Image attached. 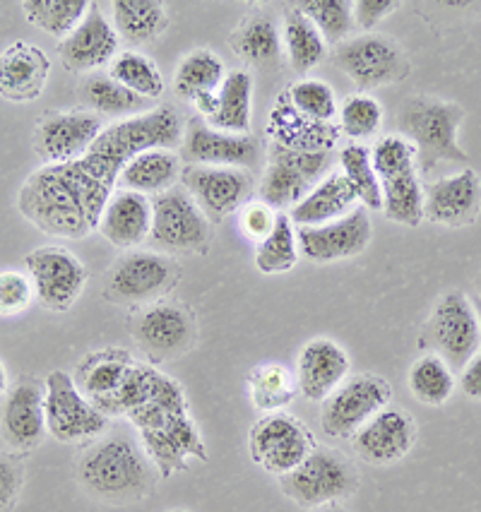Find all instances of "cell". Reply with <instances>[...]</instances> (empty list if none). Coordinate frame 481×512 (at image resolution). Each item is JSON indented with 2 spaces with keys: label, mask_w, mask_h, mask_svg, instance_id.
I'll use <instances>...</instances> for the list:
<instances>
[{
  "label": "cell",
  "mask_w": 481,
  "mask_h": 512,
  "mask_svg": "<svg viewBox=\"0 0 481 512\" xmlns=\"http://www.w3.org/2000/svg\"><path fill=\"white\" fill-rule=\"evenodd\" d=\"M181 138L183 121L174 106L118 118L106 125L85 157L32 171L17 190V210L41 234L63 241L85 238L99 229L106 202L130 159L154 147L174 150Z\"/></svg>",
  "instance_id": "6da1fadb"
},
{
  "label": "cell",
  "mask_w": 481,
  "mask_h": 512,
  "mask_svg": "<svg viewBox=\"0 0 481 512\" xmlns=\"http://www.w3.org/2000/svg\"><path fill=\"white\" fill-rule=\"evenodd\" d=\"M154 472L142 445L123 433L97 438L77 462V481L87 496L109 505L138 503L150 496Z\"/></svg>",
  "instance_id": "7a4b0ae2"
},
{
  "label": "cell",
  "mask_w": 481,
  "mask_h": 512,
  "mask_svg": "<svg viewBox=\"0 0 481 512\" xmlns=\"http://www.w3.org/2000/svg\"><path fill=\"white\" fill-rule=\"evenodd\" d=\"M465 121V109L455 101L436 97H409L397 111V128L417 152L419 176H431L441 164H469L457 133Z\"/></svg>",
  "instance_id": "3957f363"
},
{
  "label": "cell",
  "mask_w": 481,
  "mask_h": 512,
  "mask_svg": "<svg viewBox=\"0 0 481 512\" xmlns=\"http://www.w3.org/2000/svg\"><path fill=\"white\" fill-rule=\"evenodd\" d=\"M371 162L383 193L385 219L400 226L424 222V186L417 169V152L400 133L383 135L371 147Z\"/></svg>",
  "instance_id": "277c9868"
},
{
  "label": "cell",
  "mask_w": 481,
  "mask_h": 512,
  "mask_svg": "<svg viewBox=\"0 0 481 512\" xmlns=\"http://www.w3.org/2000/svg\"><path fill=\"white\" fill-rule=\"evenodd\" d=\"M419 349L436 354L460 373L465 363L481 349V327L472 299L462 291H445L426 318Z\"/></svg>",
  "instance_id": "5b68a950"
},
{
  "label": "cell",
  "mask_w": 481,
  "mask_h": 512,
  "mask_svg": "<svg viewBox=\"0 0 481 512\" xmlns=\"http://www.w3.org/2000/svg\"><path fill=\"white\" fill-rule=\"evenodd\" d=\"M279 488L301 508L318 510L354 496L359 474L342 452L318 445L294 472L279 479Z\"/></svg>",
  "instance_id": "8992f818"
},
{
  "label": "cell",
  "mask_w": 481,
  "mask_h": 512,
  "mask_svg": "<svg viewBox=\"0 0 481 512\" xmlns=\"http://www.w3.org/2000/svg\"><path fill=\"white\" fill-rule=\"evenodd\" d=\"M178 282V267L159 250H128L106 277L104 296L123 306H150L162 301Z\"/></svg>",
  "instance_id": "52a82bcc"
},
{
  "label": "cell",
  "mask_w": 481,
  "mask_h": 512,
  "mask_svg": "<svg viewBox=\"0 0 481 512\" xmlns=\"http://www.w3.org/2000/svg\"><path fill=\"white\" fill-rule=\"evenodd\" d=\"M332 152H299L270 145L267 169L260 181V200L275 212L296 205L330 174Z\"/></svg>",
  "instance_id": "ba28073f"
},
{
  "label": "cell",
  "mask_w": 481,
  "mask_h": 512,
  "mask_svg": "<svg viewBox=\"0 0 481 512\" xmlns=\"http://www.w3.org/2000/svg\"><path fill=\"white\" fill-rule=\"evenodd\" d=\"M46 431L58 443H85L102 438L111 419L99 412L77 388L73 375L53 371L44 380Z\"/></svg>",
  "instance_id": "9c48e42d"
},
{
  "label": "cell",
  "mask_w": 481,
  "mask_h": 512,
  "mask_svg": "<svg viewBox=\"0 0 481 512\" xmlns=\"http://www.w3.org/2000/svg\"><path fill=\"white\" fill-rule=\"evenodd\" d=\"M316 448L311 428L287 412L265 414L248 433L251 460L277 479L294 472Z\"/></svg>",
  "instance_id": "30bf717a"
},
{
  "label": "cell",
  "mask_w": 481,
  "mask_h": 512,
  "mask_svg": "<svg viewBox=\"0 0 481 512\" xmlns=\"http://www.w3.org/2000/svg\"><path fill=\"white\" fill-rule=\"evenodd\" d=\"M393 397L390 383L376 373L347 378L325 402H320V428L325 436L352 440L366 421L385 409Z\"/></svg>",
  "instance_id": "8fae6325"
},
{
  "label": "cell",
  "mask_w": 481,
  "mask_h": 512,
  "mask_svg": "<svg viewBox=\"0 0 481 512\" xmlns=\"http://www.w3.org/2000/svg\"><path fill=\"white\" fill-rule=\"evenodd\" d=\"M150 241L164 255L203 253L210 243V219L186 190L171 188L152 198Z\"/></svg>",
  "instance_id": "7c38bea8"
},
{
  "label": "cell",
  "mask_w": 481,
  "mask_h": 512,
  "mask_svg": "<svg viewBox=\"0 0 481 512\" xmlns=\"http://www.w3.org/2000/svg\"><path fill=\"white\" fill-rule=\"evenodd\" d=\"M25 270L34 284L37 303L51 313L70 311L89 282L82 260L63 246L32 250L25 258Z\"/></svg>",
  "instance_id": "4fadbf2b"
},
{
  "label": "cell",
  "mask_w": 481,
  "mask_h": 512,
  "mask_svg": "<svg viewBox=\"0 0 481 512\" xmlns=\"http://www.w3.org/2000/svg\"><path fill=\"white\" fill-rule=\"evenodd\" d=\"M332 61L356 87L393 85L407 75V56L400 44L383 34H359L335 46Z\"/></svg>",
  "instance_id": "5bb4252c"
},
{
  "label": "cell",
  "mask_w": 481,
  "mask_h": 512,
  "mask_svg": "<svg viewBox=\"0 0 481 512\" xmlns=\"http://www.w3.org/2000/svg\"><path fill=\"white\" fill-rule=\"evenodd\" d=\"M373 238V222L366 207H354L352 212L335 222L318 226H299L296 241H299L301 258L316 265L340 263L361 255Z\"/></svg>",
  "instance_id": "9a60e30c"
},
{
  "label": "cell",
  "mask_w": 481,
  "mask_h": 512,
  "mask_svg": "<svg viewBox=\"0 0 481 512\" xmlns=\"http://www.w3.org/2000/svg\"><path fill=\"white\" fill-rule=\"evenodd\" d=\"M104 130V118L87 109L53 111L34 130V152L44 164H68L85 157Z\"/></svg>",
  "instance_id": "2e32d148"
},
{
  "label": "cell",
  "mask_w": 481,
  "mask_h": 512,
  "mask_svg": "<svg viewBox=\"0 0 481 512\" xmlns=\"http://www.w3.org/2000/svg\"><path fill=\"white\" fill-rule=\"evenodd\" d=\"M46 431V407H44V383L32 375H22L10 385L8 395L0 407V438L10 450L22 452L37 450Z\"/></svg>",
  "instance_id": "e0dca14e"
},
{
  "label": "cell",
  "mask_w": 481,
  "mask_h": 512,
  "mask_svg": "<svg viewBox=\"0 0 481 512\" xmlns=\"http://www.w3.org/2000/svg\"><path fill=\"white\" fill-rule=\"evenodd\" d=\"M181 181L210 222L241 210L253 190L251 171L234 166H186Z\"/></svg>",
  "instance_id": "ac0fdd59"
},
{
  "label": "cell",
  "mask_w": 481,
  "mask_h": 512,
  "mask_svg": "<svg viewBox=\"0 0 481 512\" xmlns=\"http://www.w3.org/2000/svg\"><path fill=\"white\" fill-rule=\"evenodd\" d=\"M417 438V421L402 407L388 404L356 431L352 445L361 462L388 467V464L405 460L417 445Z\"/></svg>",
  "instance_id": "d6986e66"
},
{
  "label": "cell",
  "mask_w": 481,
  "mask_h": 512,
  "mask_svg": "<svg viewBox=\"0 0 481 512\" xmlns=\"http://www.w3.org/2000/svg\"><path fill=\"white\" fill-rule=\"evenodd\" d=\"M133 335L154 361H171L186 354L195 342V323L183 306L171 301H157L145 306L135 318Z\"/></svg>",
  "instance_id": "ffe728a7"
},
{
  "label": "cell",
  "mask_w": 481,
  "mask_h": 512,
  "mask_svg": "<svg viewBox=\"0 0 481 512\" xmlns=\"http://www.w3.org/2000/svg\"><path fill=\"white\" fill-rule=\"evenodd\" d=\"M181 162L188 166H234L248 169L258 159V142L253 135L224 133L203 118H190L183 128Z\"/></svg>",
  "instance_id": "44dd1931"
},
{
  "label": "cell",
  "mask_w": 481,
  "mask_h": 512,
  "mask_svg": "<svg viewBox=\"0 0 481 512\" xmlns=\"http://www.w3.org/2000/svg\"><path fill=\"white\" fill-rule=\"evenodd\" d=\"M481 212V178L472 166L443 176L424 188V219L445 226L462 229L477 222Z\"/></svg>",
  "instance_id": "7402d4cb"
},
{
  "label": "cell",
  "mask_w": 481,
  "mask_h": 512,
  "mask_svg": "<svg viewBox=\"0 0 481 512\" xmlns=\"http://www.w3.org/2000/svg\"><path fill=\"white\" fill-rule=\"evenodd\" d=\"M349 354L330 337H313L299 349L296 385L308 402H325L349 378Z\"/></svg>",
  "instance_id": "603a6c76"
},
{
  "label": "cell",
  "mask_w": 481,
  "mask_h": 512,
  "mask_svg": "<svg viewBox=\"0 0 481 512\" xmlns=\"http://www.w3.org/2000/svg\"><path fill=\"white\" fill-rule=\"evenodd\" d=\"M51 77V58L29 41H13L0 51V97L10 104H29L44 94Z\"/></svg>",
  "instance_id": "cb8c5ba5"
},
{
  "label": "cell",
  "mask_w": 481,
  "mask_h": 512,
  "mask_svg": "<svg viewBox=\"0 0 481 512\" xmlns=\"http://www.w3.org/2000/svg\"><path fill=\"white\" fill-rule=\"evenodd\" d=\"M267 135L272 145L299 152H332L342 130L335 123H318L294 109L287 89L275 99L267 116Z\"/></svg>",
  "instance_id": "d4e9b609"
},
{
  "label": "cell",
  "mask_w": 481,
  "mask_h": 512,
  "mask_svg": "<svg viewBox=\"0 0 481 512\" xmlns=\"http://www.w3.org/2000/svg\"><path fill=\"white\" fill-rule=\"evenodd\" d=\"M118 39L114 25L106 20V15L92 3L85 20L70 37L58 44V56L61 63L73 73L92 75L97 68H104L118 56Z\"/></svg>",
  "instance_id": "484cf974"
},
{
  "label": "cell",
  "mask_w": 481,
  "mask_h": 512,
  "mask_svg": "<svg viewBox=\"0 0 481 512\" xmlns=\"http://www.w3.org/2000/svg\"><path fill=\"white\" fill-rule=\"evenodd\" d=\"M135 363H138L135 356L126 349H99L82 356L73 371V380L77 388L82 390V395H85L99 412L109 416L111 404H114L116 395L121 392L123 383L128 380Z\"/></svg>",
  "instance_id": "4316f807"
},
{
  "label": "cell",
  "mask_w": 481,
  "mask_h": 512,
  "mask_svg": "<svg viewBox=\"0 0 481 512\" xmlns=\"http://www.w3.org/2000/svg\"><path fill=\"white\" fill-rule=\"evenodd\" d=\"M97 231L114 248L126 250V253L135 250L150 238L152 200L133 190L116 188V193L106 202Z\"/></svg>",
  "instance_id": "83f0119b"
},
{
  "label": "cell",
  "mask_w": 481,
  "mask_h": 512,
  "mask_svg": "<svg viewBox=\"0 0 481 512\" xmlns=\"http://www.w3.org/2000/svg\"><path fill=\"white\" fill-rule=\"evenodd\" d=\"M356 193L352 183L347 181V176L342 171H330L318 186H313L311 193L304 200L296 202L289 210V219H292L296 229L299 226H318L335 222V219L344 217L354 210L356 205Z\"/></svg>",
  "instance_id": "f1b7e54d"
},
{
  "label": "cell",
  "mask_w": 481,
  "mask_h": 512,
  "mask_svg": "<svg viewBox=\"0 0 481 512\" xmlns=\"http://www.w3.org/2000/svg\"><path fill=\"white\" fill-rule=\"evenodd\" d=\"M183 174L181 154L166 147H154L135 154L121 171L118 188L133 190L140 195H162L166 190L174 188V183Z\"/></svg>",
  "instance_id": "f546056e"
},
{
  "label": "cell",
  "mask_w": 481,
  "mask_h": 512,
  "mask_svg": "<svg viewBox=\"0 0 481 512\" xmlns=\"http://www.w3.org/2000/svg\"><path fill=\"white\" fill-rule=\"evenodd\" d=\"M253 121V75L248 70H231L217 92V109L207 125L224 133L251 135Z\"/></svg>",
  "instance_id": "4dcf8cb0"
},
{
  "label": "cell",
  "mask_w": 481,
  "mask_h": 512,
  "mask_svg": "<svg viewBox=\"0 0 481 512\" xmlns=\"http://www.w3.org/2000/svg\"><path fill=\"white\" fill-rule=\"evenodd\" d=\"M111 15L118 39L133 46L150 44L169 27V8L159 0H114Z\"/></svg>",
  "instance_id": "1f68e13d"
},
{
  "label": "cell",
  "mask_w": 481,
  "mask_h": 512,
  "mask_svg": "<svg viewBox=\"0 0 481 512\" xmlns=\"http://www.w3.org/2000/svg\"><path fill=\"white\" fill-rule=\"evenodd\" d=\"M227 77V65L212 49H195L181 58L174 73V92L178 99L193 104L195 99L217 94Z\"/></svg>",
  "instance_id": "d6a6232c"
},
{
  "label": "cell",
  "mask_w": 481,
  "mask_h": 512,
  "mask_svg": "<svg viewBox=\"0 0 481 512\" xmlns=\"http://www.w3.org/2000/svg\"><path fill=\"white\" fill-rule=\"evenodd\" d=\"M229 46L236 56L255 68H267L282 53V41H279V27L270 15L258 13L246 17L239 27L231 32Z\"/></svg>",
  "instance_id": "836d02e7"
},
{
  "label": "cell",
  "mask_w": 481,
  "mask_h": 512,
  "mask_svg": "<svg viewBox=\"0 0 481 512\" xmlns=\"http://www.w3.org/2000/svg\"><path fill=\"white\" fill-rule=\"evenodd\" d=\"M282 44L296 73H311L328 56V41L301 10H289L282 20Z\"/></svg>",
  "instance_id": "e575fe53"
},
{
  "label": "cell",
  "mask_w": 481,
  "mask_h": 512,
  "mask_svg": "<svg viewBox=\"0 0 481 512\" xmlns=\"http://www.w3.org/2000/svg\"><path fill=\"white\" fill-rule=\"evenodd\" d=\"M248 395L253 407L263 414L284 412V407L294 402L299 395L296 375L282 363H260L246 378Z\"/></svg>",
  "instance_id": "d590c367"
},
{
  "label": "cell",
  "mask_w": 481,
  "mask_h": 512,
  "mask_svg": "<svg viewBox=\"0 0 481 512\" xmlns=\"http://www.w3.org/2000/svg\"><path fill=\"white\" fill-rule=\"evenodd\" d=\"M407 388L426 407H443L457 390V373L441 356L424 354L409 368Z\"/></svg>",
  "instance_id": "8d00e7d4"
},
{
  "label": "cell",
  "mask_w": 481,
  "mask_h": 512,
  "mask_svg": "<svg viewBox=\"0 0 481 512\" xmlns=\"http://www.w3.org/2000/svg\"><path fill=\"white\" fill-rule=\"evenodd\" d=\"M80 99L87 106V111L99 113V116H138L145 106V99L133 94L121 82H116L111 75L92 73L80 82Z\"/></svg>",
  "instance_id": "74e56055"
},
{
  "label": "cell",
  "mask_w": 481,
  "mask_h": 512,
  "mask_svg": "<svg viewBox=\"0 0 481 512\" xmlns=\"http://www.w3.org/2000/svg\"><path fill=\"white\" fill-rule=\"evenodd\" d=\"M20 8L29 25L63 41L80 27V22L92 10V3L87 0H25Z\"/></svg>",
  "instance_id": "f35d334b"
},
{
  "label": "cell",
  "mask_w": 481,
  "mask_h": 512,
  "mask_svg": "<svg viewBox=\"0 0 481 512\" xmlns=\"http://www.w3.org/2000/svg\"><path fill=\"white\" fill-rule=\"evenodd\" d=\"M299 258L296 226L287 212H277L272 231L255 248V267L263 275H284L299 265Z\"/></svg>",
  "instance_id": "ab89813d"
},
{
  "label": "cell",
  "mask_w": 481,
  "mask_h": 512,
  "mask_svg": "<svg viewBox=\"0 0 481 512\" xmlns=\"http://www.w3.org/2000/svg\"><path fill=\"white\" fill-rule=\"evenodd\" d=\"M109 75L140 99L154 101L164 94V75L150 56L140 51H123L111 61Z\"/></svg>",
  "instance_id": "60d3db41"
},
{
  "label": "cell",
  "mask_w": 481,
  "mask_h": 512,
  "mask_svg": "<svg viewBox=\"0 0 481 512\" xmlns=\"http://www.w3.org/2000/svg\"><path fill=\"white\" fill-rule=\"evenodd\" d=\"M340 166L342 174L352 183L356 200L361 202V207H366L368 212L383 210V193H380L378 174L371 162V147L359 145V142L342 147Z\"/></svg>",
  "instance_id": "b9f144b4"
},
{
  "label": "cell",
  "mask_w": 481,
  "mask_h": 512,
  "mask_svg": "<svg viewBox=\"0 0 481 512\" xmlns=\"http://www.w3.org/2000/svg\"><path fill=\"white\" fill-rule=\"evenodd\" d=\"M328 41V46H340L354 32V3L349 0H306L296 5Z\"/></svg>",
  "instance_id": "7bdbcfd3"
},
{
  "label": "cell",
  "mask_w": 481,
  "mask_h": 512,
  "mask_svg": "<svg viewBox=\"0 0 481 512\" xmlns=\"http://www.w3.org/2000/svg\"><path fill=\"white\" fill-rule=\"evenodd\" d=\"M337 113H340L342 135L352 140L373 138L380 130V125H383V106H380L376 97L366 92L349 94Z\"/></svg>",
  "instance_id": "ee69618b"
},
{
  "label": "cell",
  "mask_w": 481,
  "mask_h": 512,
  "mask_svg": "<svg viewBox=\"0 0 481 512\" xmlns=\"http://www.w3.org/2000/svg\"><path fill=\"white\" fill-rule=\"evenodd\" d=\"M294 109L318 123H332L337 116V99L328 82L318 77H301L287 87Z\"/></svg>",
  "instance_id": "f6af8a7d"
},
{
  "label": "cell",
  "mask_w": 481,
  "mask_h": 512,
  "mask_svg": "<svg viewBox=\"0 0 481 512\" xmlns=\"http://www.w3.org/2000/svg\"><path fill=\"white\" fill-rule=\"evenodd\" d=\"M34 303H37V294L27 272H0V318H20Z\"/></svg>",
  "instance_id": "bcb514c9"
},
{
  "label": "cell",
  "mask_w": 481,
  "mask_h": 512,
  "mask_svg": "<svg viewBox=\"0 0 481 512\" xmlns=\"http://www.w3.org/2000/svg\"><path fill=\"white\" fill-rule=\"evenodd\" d=\"M25 486V464L17 455L0 452V512H13Z\"/></svg>",
  "instance_id": "7dc6e473"
},
{
  "label": "cell",
  "mask_w": 481,
  "mask_h": 512,
  "mask_svg": "<svg viewBox=\"0 0 481 512\" xmlns=\"http://www.w3.org/2000/svg\"><path fill=\"white\" fill-rule=\"evenodd\" d=\"M275 219L277 212L270 205H265L263 200H251L241 207V231L255 243H260L270 234Z\"/></svg>",
  "instance_id": "c3c4849f"
},
{
  "label": "cell",
  "mask_w": 481,
  "mask_h": 512,
  "mask_svg": "<svg viewBox=\"0 0 481 512\" xmlns=\"http://www.w3.org/2000/svg\"><path fill=\"white\" fill-rule=\"evenodd\" d=\"M400 8L397 0H356L354 3V25L359 29H376L380 22L388 20Z\"/></svg>",
  "instance_id": "681fc988"
},
{
  "label": "cell",
  "mask_w": 481,
  "mask_h": 512,
  "mask_svg": "<svg viewBox=\"0 0 481 512\" xmlns=\"http://www.w3.org/2000/svg\"><path fill=\"white\" fill-rule=\"evenodd\" d=\"M457 388H460L467 400L481 402V349L457 373Z\"/></svg>",
  "instance_id": "f907efd6"
},
{
  "label": "cell",
  "mask_w": 481,
  "mask_h": 512,
  "mask_svg": "<svg viewBox=\"0 0 481 512\" xmlns=\"http://www.w3.org/2000/svg\"><path fill=\"white\" fill-rule=\"evenodd\" d=\"M8 390H10V375H8V368H5V363L0 361V400L8 395Z\"/></svg>",
  "instance_id": "816d5d0a"
},
{
  "label": "cell",
  "mask_w": 481,
  "mask_h": 512,
  "mask_svg": "<svg viewBox=\"0 0 481 512\" xmlns=\"http://www.w3.org/2000/svg\"><path fill=\"white\" fill-rule=\"evenodd\" d=\"M472 306L474 311H477V318H479V327H481V299L477 294H472Z\"/></svg>",
  "instance_id": "f5cc1de1"
},
{
  "label": "cell",
  "mask_w": 481,
  "mask_h": 512,
  "mask_svg": "<svg viewBox=\"0 0 481 512\" xmlns=\"http://www.w3.org/2000/svg\"><path fill=\"white\" fill-rule=\"evenodd\" d=\"M318 512H347L344 508H340V505H325V508H318Z\"/></svg>",
  "instance_id": "db71d44e"
},
{
  "label": "cell",
  "mask_w": 481,
  "mask_h": 512,
  "mask_svg": "<svg viewBox=\"0 0 481 512\" xmlns=\"http://www.w3.org/2000/svg\"><path fill=\"white\" fill-rule=\"evenodd\" d=\"M477 296L481 299V272H479V277H477Z\"/></svg>",
  "instance_id": "11a10c76"
},
{
  "label": "cell",
  "mask_w": 481,
  "mask_h": 512,
  "mask_svg": "<svg viewBox=\"0 0 481 512\" xmlns=\"http://www.w3.org/2000/svg\"><path fill=\"white\" fill-rule=\"evenodd\" d=\"M169 512H190V510H169Z\"/></svg>",
  "instance_id": "9f6ffc18"
}]
</instances>
